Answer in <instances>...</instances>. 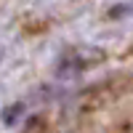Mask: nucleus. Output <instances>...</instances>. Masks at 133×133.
Instances as JSON below:
<instances>
[{"instance_id": "obj_1", "label": "nucleus", "mask_w": 133, "mask_h": 133, "mask_svg": "<svg viewBox=\"0 0 133 133\" xmlns=\"http://www.w3.org/2000/svg\"><path fill=\"white\" fill-rule=\"evenodd\" d=\"M98 61H104V51L98 48H75L61 59V72H72V69H88Z\"/></svg>"}]
</instances>
